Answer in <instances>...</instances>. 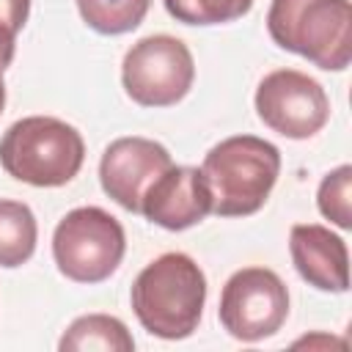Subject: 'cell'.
<instances>
[{"instance_id": "cell-9", "label": "cell", "mask_w": 352, "mask_h": 352, "mask_svg": "<svg viewBox=\"0 0 352 352\" xmlns=\"http://www.w3.org/2000/svg\"><path fill=\"white\" fill-rule=\"evenodd\" d=\"M173 165L168 148L148 138H118L113 140L99 162L102 190L126 212L140 214V201L148 187Z\"/></svg>"}, {"instance_id": "cell-18", "label": "cell", "mask_w": 352, "mask_h": 352, "mask_svg": "<svg viewBox=\"0 0 352 352\" xmlns=\"http://www.w3.org/2000/svg\"><path fill=\"white\" fill-rule=\"evenodd\" d=\"M14 50H16V36L0 28V69H6L14 60Z\"/></svg>"}, {"instance_id": "cell-11", "label": "cell", "mask_w": 352, "mask_h": 352, "mask_svg": "<svg viewBox=\"0 0 352 352\" xmlns=\"http://www.w3.org/2000/svg\"><path fill=\"white\" fill-rule=\"evenodd\" d=\"M292 261L300 278L319 292H346L349 289V253L346 242L324 226L300 223L289 234Z\"/></svg>"}, {"instance_id": "cell-14", "label": "cell", "mask_w": 352, "mask_h": 352, "mask_svg": "<svg viewBox=\"0 0 352 352\" xmlns=\"http://www.w3.org/2000/svg\"><path fill=\"white\" fill-rule=\"evenodd\" d=\"M151 0H77L82 22L102 36H121L135 30L148 14Z\"/></svg>"}, {"instance_id": "cell-4", "label": "cell", "mask_w": 352, "mask_h": 352, "mask_svg": "<svg viewBox=\"0 0 352 352\" xmlns=\"http://www.w3.org/2000/svg\"><path fill=\"white\" fill-rule=\"evenodd\" d=\"M272 41L324 72H341L352 58L349 0H272L267 11Z\"/></svg>"}, {"instance_id": "cell-19", "label": "cell", "mask_w": 352, "mask_h": 352, "mask_svg": "<svg viewBox=\"0 0 352 352\" xmlns=\"http://www.w3.org/2000/svg\"><path fill=\"white\" fill-rule=\"evenodd\" d=\"M6 107V85H3V69H0V113Z\"/></svg>"}, {"instance_id": "cell-1", "label": "cell", "mask_w": 352, "mask_h": 352, "mask_svg": "<svg viewBox=\"0 0 352 352\" xmlns=\"http://www.w3.org/2000/svg\"><path fill=\"white\" fill-rule=\"evenodd\" d=\"M206 302L204 270L187 253H162L132 283V311L146 333L179 341L198 330Z\"/></svg>"}, {"instance_id": "cell-8", "label": "cell", "mask_w": 352, "mask_h": 352, "mask_svg": "<svg viewBox=\"0 0 352 352\" xmlns=\"http://www.w3.org/2000/svg\"><path fill=\"white\" fill-rule=\"evenodd\" d=\"M256 113L272 132L305 140L327 124L330 102L314 77L297 69H275L256 88Z\"/></svg>"}, {"instance_id": "cell-2", "label": "cell", "mask_w": 352, "mask_h": 352, "mask_svg": "<svg viewBox=\"0 0 352 352\" xmlns=\"http://www.w3.org/2000/svg\"><path fill=\"white\" fill-rule=\"evenodd\" d=\"M201 173L214 214L248 217L267 204L280 173V151L264 138L234 135L206 151Z\"/></svg>"}, {"instance_id": "cell-12", "label": "cell", "mask_w": 352, "mask_h": 352, "mask_svg": "<svg viewBox=\"0 0 352 352\" xmlns=\"http://www.w3.org/2000/svg\"><path fill=\"white\" fill-rule=\"evenodd\" d=\"M60 352H91V349H102V352H132L135 349V338L129 336L126 324L116 316L107 314H88L80 316L69 324V330L60 336L58 341Z\"/></svg>"}, {"instance_id": "cell-3", "label": "cell", "mask_w": 352, "mask_h": 352, "mask_svg": "<svg viewBox=\"0 0 352 352\" xmlns=\"http://www.w3.org/2000/svg\"><path fill=\"white\" fill-rule=\"evenodd\" d=\"M85 160L82 135L52 116H28L14 121L0 138L3 170L33 187L69 184Z\"/></svg>"}, {"instance_id": "cell-15", "label": "cell", "mask_w": 352, "mask_h": 352, "mask_svg": "<svg viewBox=\"0 0 352 352\" xmlns=\"http://www.w3.org/2000/svg\"><path fill=\"white\" fill-rule=\"evenodd\" d=\"M168 14L184 25H223L245 16L253 0H162Z\"/></svg>"}, {"instance_id": "cell-7", "label": "cell", "mask_w": 352, "mask_h": 352, "mask_svg": "<svg viewBox=\"0 0 352 352\" xmlns=\"http://www.w3.org/2000/svg\"><path fill=\"white\" fill-rule=\"evenodd\" d=\"M217 316L236 341L253 344L270 338L289 316V289L267 267L236 270L220 292Z\"/></svg>"}, {"instance_id": "cell-5", "label": "cell", "mask_w": 352, "mask_h": 352, "mask_svg": "<svg viewBox=\"0 0 352 352\" xmlns=\"http://www.w3.org/2000/svg\"><path fill=\"white\" fill-rule=\"evenodd\" d=\"M126 250L121 223L99 206L72 209L52 234V258L58 270L74 283L107 280Z\"/></svg>"}, {"instance_id": "cell-17", "label": "cell", "mask_w": 352, "mask_h": 352, "mask_svg": "<svg viewBox=\"0 0 352 352\" xmlns=\"http://www.w3.org/2000/svg\"><path fill=\"white\" fill-rule=\"evenodd\" d=\"M30 0H0V28L8 33H19L28 22Z\"/></svg>"}, {"instance_id": "cell-16", "label": "cell", "mask_w": 352, "mask_h": 352, "mask_svg": "<svg viewBox=\"0 0 352 352\" xmlns=\"http://www.w3.org/2000/svg\"><path fill=\"white\" fill-rule=\"evenodd\" d=\"M349 190H352V168L349 165H338L336 170H330L316 192V204L319 212L336 223L338 228H352V214H349Z\"/></svg>"}, {"instance_id": "cell-13", "label": "cell", "mask_w": 352, "mask_h": 352, "mask_svg": "<svg viewBox=\"0 0 352 352\" xmlns=\"http://www.w3.org/2000/svg\"><path fill=\"white\" fill-rule=\"evenodd\" d=\"M36 239L38 226L30 206L22 201L0 198V267H22L33 256Z\"/></svg>"}, {"instance_id": "cell-6", "label": "cell", "mask_w": 352, "mask_h": 352, "mask_svg": "<svg viewBox=\"0 0 352 352\" xmlns=\"http://www.w3.org/2000/svg\"><path fill=\"white\" fill-rule=\"evenodd\" d=\"M195 80V63L187 44L157 33L135 41L121 63V82L132 102L143 107H170L182 102Z\"/></svg>"}, {"instance_id": "cell-10", "label": "cell", "mask_w": 352, "mask_h": 352, "mask_svg": "<svg viewBox=\"0 0 352 352\" xmlns=\"http://www.w3.org/2000/svg\"><path fill=\"white\" fill-rule=\"evenodd\" d=\"M212 212V192L192 165H170L143 195L140 214L168 231H184Z\"/></svg>"}]
</instances>
